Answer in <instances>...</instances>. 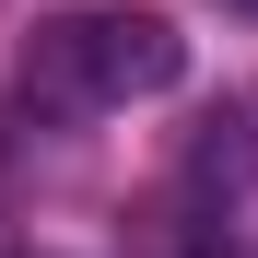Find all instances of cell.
<instances>
[{
  "mask_svg": "<svg viewBox=\"0 0 258 258\" xmlns=\"http://www.w3.org/2000/svg\"><path fill=\"white\" fill-rule=\"evenodd\" d=\"M176 82H188V35L164 12H47L24 35V106H47V117L176 94Z\"/></svg>",
  "mask_w": 258,
  "mask_h": 258,
  "instance_id": "cell-1",
  "label": "cell"
},
{
  "mask_svg": "<svg viewBox=\"0 0 258 258\" xmlns=\"http://www.w3.org/2000/svg\"><path fill=\"white\" fill-rule=\"evenodd\" d=\"M246 164H258L246 117H211V141H200V188H246Z\"/></svg>",
  "mask_w": 258,
  "mask_h": 258,
  "instance_id": "cell-2",
  "label": "cell"
},
{
  "mask_svg": "<svg viewBox=\"0 0 258 258\" xmlns=\"http://www.w3.org/2000/svg\"><path fill=\"white\" fill-rule=\"evenodd\" d=\"M235 12H258V0H235Z\"/></svg>",
  "mask_w": 258,
  "mask_h": 258,
  "instance_id": "cell-3",
  "label": "cell"
}]
</instances>
